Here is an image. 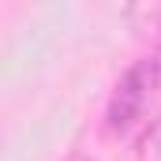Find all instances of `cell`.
Listing matches in <instances>:
<instances>
[{
    "mask_svg": "<svg viewBox=\"0 0 161 161\" xmlns=\"http://www.w3.org/2000/svg\"><path fill=\"white\" fill-rule=\"evenodd\" d=\"M154 90H158V86H154L150 60L135 64V68L116 82V90H113V97H109V109H105V127H109V135H124V131H131L135 120L142 116V105L150 101Z\"/></svg>",
    "mask_w": 161,
    "mask_h": 161,
    "instance_id": "6da1fadb",
    "label": "cell"
},
{
    "mask_svg": "<svg viewBox=\"0 0 161 161\" xmlns=\"http://www.w3.org/2000/svg\"><path fill=\"white\" fill-rule=\"evenodd\" d=\"M135 158H139V161H161V116H154V120L139 131Z\"/></svg>",
    "mask_w": 161,
    "mask_h": 161,
    "instance_id": "7a4b0ae2",
    "label": "cell"
},
{
    "mask_svg": "<svg viewBox=\"0 0 161 161\" xmlns=\"http://www.w3.org/2000/svg\"><path fill=\"white\" fill-rule=\"evenodd\" d=\"M150 71H154V86L161 90V41H158V49H154V56H150Z\"/></svg>",
    "mask_w": 161,
    "mask_h": 161,
    "instance_id": "3957f363",
    "label": "cell"
},
{
    "mask_svg": "<svg viewBox=\"0 0 161 161\" xmlns=\"http://www.w3.org/2000/svg\"><path fill=\"white\" fill-rule=\"evenodd\" d=\"M68 161H94V158H90V154H82V150H75V154H71Z\"/></svg>",
    "mask_w": 161,
    "mask_h": 161,
    "instance_id": "277c9868",
    "label": "cell"
}]
</instances>
